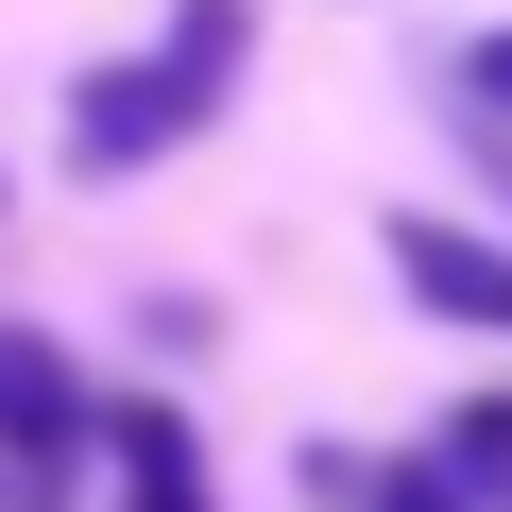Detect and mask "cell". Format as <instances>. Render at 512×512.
Masks as SVG:
<instances>
[{
	"instance_id": "6da1fadb",
	"label": "cell",
	"mask_w": 512,
	"mask_h": 512,
	"mask_svg": "<svg viewBox=\"0 0 512 512\" xmlns=\"http://www.w3.org/2000/svg\"><path fill=\"white\" fill-rule=\"evenodd\" d=\"M239 52H256V0H171V35L86 69L69 86V171H154L171 137H205L239 103Z\"/></svg>"
},
{
	"instance_id": "7a4b0ae2",
	"label": "cell",
	"mask_w": 512,
	"mask_h": 512,
	"mask_svg": "<svg viewBox=\"0 0 512 512\" xmlns=\"http://www.w3.org/2000/svg\"><path fill=\"white\" fill-rule=\"evenodd\" d=\"M86 444H103V393L69 376V342L0 325V512H69Z\"/></svg>"
},
{
	"instance_id": "3957f363",
	"label": "cell",
	"mask_w": 512,
	"mask_h": 512,
	"mask_svg": "<svg viewBox=\"0 0 512 512\" xmlns=\"http://www.w3.org/2000/svg\"><path fill=\"white\" fill-rule=\"evenodd\" d=\"M393 274H410V308L512 342V256H495V239H461V222H393Z\"/></svg>"
},
{
	"instance_id": "277c9868",
	"label": "cell",
	"mask_w": 512,
	"mask_h": 512,
	"mask_svg": "<svg viewBox=\"0 0 512 512\" xmlns=\"http://www.w3.org/2000/svg\"><path fill=\"white\" fill-rule=\"evenodd\" d=\"M103 444H120V495H137V512H222V495H205V461H188V427H171L154 393H120V410H103Z\"/></svg>"
},
{
	"instance_id": "5b68a950",
	"label": "cell",
	"mask_w": 512,
	"mask_h": 512,
	"mask_svg": "<svg viewBox=\"0 0 512 512\" xmlns=\"http://www.w3.org/2000/svg\"><path fill=\"white\" fill-rule=\"evenodd\" d=\"M308 495H359V512H478V495H461L444 461H342V444L308 461Z\"/></svg>"
},
{
	"instance_id": "8992f818",
	"label": "cell",
	"mask_w": 512,
	"mask_h": 512,
	"mask_svg": "<svg viewBox=\"0 0 512 512\" xmlns=\"http://www.w3.org/2000/svg\"><path fill=\"white\" fill-rule=\"evenodd\" d=\"M444 478H461L478 512H512V393H461V427H444Z\"/></svg>"
},
{
	"instance_id": "52a82bcc",
	"label": "cell",
	"mask_w": 512,
	"mask_h": 512,
	"mask_svg": "<svg viewBox=\"0 0 512 512\" xmlns=\"http://www.w3.org/2000/svg\"><path fill=\"white\" fill-rule=\"evenodd\" d=\"M461 86H495V103H512V35H478V69H461Z\"/></svg>"
}]
</instances>
